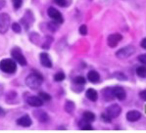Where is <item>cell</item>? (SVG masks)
I'll return each mask as SVG.
<instances>
[{
    "label": "cell",
    "instance_id": "obj_1",
    "mask_svg": "<svg viewBox=\"0 0 146 133\" xmlns=\"http://www.w3.org/2000/svg\"><path fill=\"white\" fill-rule=\"evenodd\" d=\"M43 82V77L40 73H31L26 78V84L31 89H37L40 87V85Z\"/></svg>",
    "mask_w": 146,
    "mask_h": 133
},
{
    "label": "cell",
    "instance_id": "obj_2",
    "mask_svg": "<svg viewBox=\"0 0 146 133\" xmlns=\"http://www.w3.org/2000/svg\"><path fill=\"white\" fill-rule=\"evenodd\" d=\"M0 69L6 73H14L17 71V65L12 59H3L0 61Z\"/></svg>",
    "mask_w": 146,
    "mask_h": 133
},
{
    "label": "cell",
    "instance_id": "obj_3",
    "mask_svg": "<svg viewBox=\"0 0 146 133\" xmlns=\"http://www.w3.org/2000/svg\"><path fill=\"white\" fill-rule=\"evenodd\" d=\"M134 52H135V48L132 45H129V46L123 47L120 50L117 51L116 56L119 59H127V58L131 57V55H133Z\"/></svg>",
    "mask_w": 146,
    "mask_h": 133
},
{
    "label": "cell",
    "instance_id": "obj_4",
    "mask_svg": "<svg viewBox=\"0 0 146 133\" xmlns=\"http://www.w3.org/2000/svg\"><path fill=\"white\" fill-rule=\"evenodd\" d=\"M11 24L10 16L6 13H1L0 14V33L4 34L9 30V26Z\"/></svg>",
    "mask_w": 146,
    "mask_h": 133
},
{
    "label": "cell",
    "instance_id": "obj_5",
    "mask_svg": "<svg viewBox=\"0 0 146 133\" xmlns=\"http://www.w3.org/2000/svg\"><path fill=\"white\" fill-rule=\"evenodd\" d=\"M11 55H12V58L14 59L15 62L19 63L21 66H26L27 65L26 58H25V56L23 55L19 47H14L11 51Z\"/></svg>",
    "mask_w": 146,
    "mask_h": 133
},
{
    "label": "cell",
    "instance_id": "obj_6",
    "mask_svg": "<svg viewBox=\"0 0 146 133\" xmlns=\"http://www.w3.org/2000/svg\"><path fill=\"white\" fill-rule=\"evenodd\" d=\"M47 13H48L49 17H50L55 22H57V24H62V22H64V18H63L62 14L57 10V9H55L54 7L48 8Z\"/></svg>",
    "mask_w": 146,
    "mask_h": 133
},
{
    "label": "cell",
    "instance_id": "obj_7",
    "mask_svg": "<svg viewBox=\"0 0 146 133\" xmlns=\"http://www.w3.org/2000/svg\"><path fill=\"white\" fill-rule=\"evenodd\" d=\"M121 112H122V109H121L120 106H119L118 104H113V105L109 106V107L107 108L106 114L111 118H116L121 114Z\"/></svg>",
    "mask_w": 146,
    "mask_h": 133
},
{
    "label": "cell",
    "instance_id": "obj_8",
    "mask_svg": "<svg viewBox=\"0 0 146 133\" xmlns=\"http://www.w3.org/2000/svg\"><path fill=\"white\" fill-rule=\"evenodd\" d=\"M123 39V35L120 33H113V34H110L107 38V43L109 45V47L114 48L117 45L119 44V42Z\"/></svg>",
    "mask_w": 146,
    "mask_h": 133
},
{
    "label": "cell",
    "instance_id": "obj_9",
    "mask_svg": "<svg viewBox=\"0 0 146 133\" xmlns=\"http://www.w3.org/2000/svg\"><path fill=\"white\" fill-rule=\"evenodd\" d=\"M27 103L31 107L38 108L43 105V100H41L38 96H30L29 98H27Z\"/></svg>",
    "mask_w": 146,
    "mask_h": 133
},
{
    "label": "cell",
    "instance_id": "obj_10",
    "mask_svg": "<svg viewBox=\"0 0 146 133\" xmlns=\"http://www.w3.org/2000/svg\"><path fill=\"white\" fill-rule=\"evenodd\" d=\"M39 59H40V63H41V65L43 67H52V62H51V59L50 57H49V55L45 52H42V53H40L39 55Z\"/></svg>",
    "mask_w": 146,
    "mask_h": 133
},
{
    "label": "cell",
    "instance_id": "obj_11",
    "mask_svg": "<svg viewBox=\"0 0 146 133\" xmlns=\"http://www.w3.org/2000/svg\"><path fill=\"white\" fill-rule=\"evenodd\" d=\"M113 93H114V96L116 97L118 100L120 101H123L127 97V94H125V91L123 90V87H120V86H117V87H114L113 88Z\"/></svg>",
    "mask_w": 146,
    "mask_h": 133
},
{
    "label": "cell",
    "instance_id": "obj_12",
    "mask_svg": "<svg viewBox=\"0 0 146 133\" xmlns=\"http://www.w3.org/2000/svg\"><path fill=\"white\" fill-rule=\"evenodd\" d=\"M125 118H127V119L129 121H131V122H134V121L138 120V119L141 118V114H140V112L132 110V111H129L127 112Z\"/></svg>",
    "mask_w": 146,
    "mask_h": 133
},
{
    "label": "cell",
    "instance_id": "obj_13",
    "mask_svg": "<svg viewBox=\"0 0 146 133\" xmlns=\"http://www.w3.org/2000/svg\"><path fill=\"white\" fill-rule=\"evenodd\" d=\"M33 116H35L40 122H48L49 120V116L44 111L38 110V111H35L33 112Z\"/></svg>",
    "mask_w": 146,
    "mask_h": 133
},
{
    "label": "cell",
    "instance_id": "obj_14",
    "mask_svg": "<svg viewBox=\"0 0 146 133\" xmlns=\"http://www.w3.org/2000/svg\"><path fill=\"white\" fill-rule=\"evenodd\" d=\"M17 123L19 125L23 126V127H29V126H31L33 124V121H31V119L29 116H24L18 119Z\"/></svg>",
    "mask_w": 146,
    "mask_h": 133
},
{
    "label": "cell",
    "instance_id": "obj_15",
    "mask_svg": "<svg viewBox=\"0 0 146 133\" xmlns=\"http://www.w3.org/2000/svg\"><path fill=\"white\" fill-rule=\"evenodd\" d=\"M85 95H86V97H87V99H88V100L92 101V102H95V101H97V99H98L97 91H96L95 89H93V88L87 89Z\"/></svg>",
    "mask_w": 146,
    "mask_h": 133
},
{
    "label": "cell",
    "instance_id": "obj_16",
    "mask_svg": "<svg viewBox=\"0 0 146 133\" xmlns=\"http://www.w3.org/2000/svg\"><path fill=\"white\" fill-rule=\"evenodd\" d=\"M87 78H88V80L90 82L97 83L100 80V75L96 71H90L87 73Z\"/></svg>",
    "mask_w": 146,
    "mask_h": 133
},
{
    "label": "cell",
    "instance_id": "obj_17",
    "mask_svg": "<svg viewBox=\"0 0 146 133\" xmlns=\"http://www.w3.org/2000/svg\"><path fill=\"white\" fill-rule=\"evenodd\" d=\"M103 98L105 99L106 101H111L114 99V93H113V88H106L103 90L102 92Z\"/></svg>",
    "mask_w": 146,
    "mask_h": 133
},
{
    "label": "cell",
    "instance_id": "obj_18",
    "mask_svg": "<svg viewBox=\"0 0 146 133\" xmlns=\"http://www.w3.org/2000/svg\"><path fill=\"white\" fill-rule=\"evenodd\" d=\"M82 116H84V120L88 121V122H91V121H93L94 119H95V114H94L92 112H88V111L84 112Z\"/></svg>",
    "mask_w": 146,
    "mask_h": 133
},
{
    "label": "cell",
    "instance_id": "obj_19",
    "mask_svg": "<svg viewBox=\"0 0 146 133\" xmlns=\"http://www.w3.org/2000/svg\"><path fill=\"white\" fill-rule=\"evenodd\" d=\"M75 110V103L72 102V101H67L65 104V111L69 114H72Z\"/></svg>",
    "mask_w": 146,
    "mask_h": 133
},
{
    "label": "cell",
    "instance_id": "obj_20",
    "mask_svg": "<svg viewBox=\"0 0 146 133\" xmlns=\"http://www.w3.org/2000/svg\"><path fill=\"white\" fill-rule=\"evenodd\" d=\"M136 73H137L138 76L142 78H145L146 77V67L142 66V67H138L136 69Z\"/></svg>",
    "mask_w": 146,
    "mask_h": 133
},
{
    "label": "cell",
    "instance_id": "obj_21",
    "mask_svg": "<svg viewBox=\"0 0 146 133\" xmlns=\"http://www.w3.org/2000/svg\"><path fill=\"white\" fill-rule=\"evenodd\" d=\"M74 82L78 85H84V84H85L86 81H85V78L84 76H78V77H76L75 79H74Z\"/></svg>",
    "mask_w": 146,
    "mask_h": 133
},
{
    "label": "cell",
    "instance_id": "obj_22",
    "mask_svg": "<svg viewBox=\"0 0 146 133\" xmlns=\"http://www.w3.org/2000/svg\"><path fill=\"white\" fill-rule=\"evenodd\" d=\"M65 79V74L64 73H57L54 75V80L57 82H60L62 81V80Z\"/></svg>",
    "mask_w": 146,
    "mask_h": 133
},
{
    "label": "cell",
    "instance_id": "obj_23",
    "mask_svg": "<svg viewBox=\"0 0 146 133\" xmlns=\"http://www.w3.org/2000/svg\"><path fill=\"white\" fill-rule=\"evenodd\" d=\"M38 97L43 101H50L51 100V96L49 95V94L45 93V92H40L38 94Z\"/></svg>",
    "mask_w": 146,
    "mask_h": 133
},
{
    "label": "cell",
    "instance_id": "obj_24",
    "mask_svg": "<svg viewBox=\"0 0 146 133\" xmlns=\"http://www.w3.org/2000/svg\"><path fill=\"white\" fill-rule=\"evenodd\" d=\"M12 30L16 33H20L22 31V28L18 22H14V24H12Z\"/></svg>",
    "mask_w": 146,
    "mask_h": 133
},
{
    "label": "cell",
    "instance_id": "obj_25",
    "mask_svg": "<svg viewBox=\"0 0 146 133\" xmlns=\"http://www.w3.org/2000/svg\"><path fill=\"white\" fill-rule=\"evenodd\" d=\"M80 128H82V130H92L93 127L91 126L90 124H89L88 121L85 120V123H84V124H82L80 123Z\"/></svg>",
    "mask_w": 146,
    "mask_h": 133
},
{
    "label": "cell",
    "instance_id": "obj_26",
    "mask_svg": "<svg viewBox=\"0 0 146 133\" xmlns=\"http://www.w3.org/2000/svg\"><path fill=\"white\" fill-rule=\"evenodd\" d=\"M54 2H55L57 5H59L60 7H66V6L68 5L67 0H54Z\"/></svg>",
    "mask_w": 146,
    "mask_h": 133
},
{
    "label": "cell",
    "instance_id": "obj_27",
    "mask_svg": "<svg viewBox=\"0 0 146 133\" xmlns=\"http://www.w3.org/2000/svg\"><path fill=\"white\" fill-rule=\"evenodd\" d=\"M48 26H49V30L51 31H56L58 30V24L57 22H55L53 21V22H50V24H48Z\"/></svg>",
    "mask_w": 146,
    "mask_h": 133
},
{
    "label": "cell",
    "instance_id": "obj_28",
    "mask_svg": "<svg viewBox=\"0 0 146 133\" xmlns=\"http://www.w3.org/2000/svg\"><path fill=\"white\" fill-rule=\"evenodd\" d=\"M12 2H13V6H14V8L19 9L22 6L23 0H12Z\"/></svg>",
    "mask_w": 146,
    "mask_h": 133
},
{
    "label": "cell",
    "instance_id": "obj_29",
    "mask_svg": "<svg viewBox=\"0 0 146 133\" xmlns=\"http://www.w3.org/2000/svg\"><path fill=\"white\" fill-rule=\"evenodd\" d=\"M78 31H80V33L82 35H86L87 34V26H85V24H82V26H80Z\"/></svg>",
    "mask_w": 146,
    "mask_h": 133
},
{
    "label": "cell",
    "instance_id": "obj_30",
    "mask_svg": "<svg viewBox=\"0 0 146 133\" xmlns=\"http://www.w3.org/2000/svg\"><path fill=\"white\" fill-rule=\"evenodd\" d=\"M101 118H102L103 120H104L105 122H107V123H110V122H111V120H112V118H110L107 114H101Z\"/></svg>",
    "mask_w": 146,
    "mask_h": 133
},
{
    "label": "cell",
    "instance_id": "obj_31",
    "mask_svg": "<svg viewBox=\"0 0 146 133\" xmlns=\"http://www.w3.org/2000/svg\"><path fill=\"white\" fill-rule=\"evenodd\" d=\"M138 61L143 65H146V54H141L138 56Z\"/></svg>",
    "mask_w": 146,
    "mask_h": 133
},
{
    "label": "cell",
    "instance_id": "obj_32",
    "mask_svg": "<svg viewBox=\"0 0 146 133\" xmlns=\"http://www.w3.org/2000/svg\"><path fill=\"white\" fill-rule=\"evenodd\" d=\"M139 96H140V98L142 99V100L146 101V89L145 90H142V91L139 93Z\"/></svg>",
    "mask_w": 146,
    "mask_h": 133
},
{
    "label": "cell",
    "instance_id": "obj_33",
    "mask_svg": "<svg viewBox=\"0 0 146 133\" xmlns=\"http://www.w3.org/2000/svg\"><path fill=\"white\" fill-rule=\"evenodd\" d=\"M140 45H141V47H142V48L146 49V37H145V38H143V39L141 40Z\"/></svg>",
    "mask_w": 146,
    "mask_h": 133
},
{
    "label": "cell",
    "instance_id": "obj_34",
    "mask_svg": "<svg viewBox=\"0 0 146 133\" xmlns=\"http://www.w3.org/2000/svg\"><path fill=\"white\" fill-rule=\"evenodd\" d=\"M5 4H6L5 0H0V10H1L2 8L5 7Z\"/></svg>",
    "mask_w": 146,
    "mask_h": 133
},
{
    "label": "cell",
    "instance_id": "obj_35",
    "mask_svg": "<svg viewBox=\"0 0 146 133\" xmlns=\"http://www.w3.org/2000/svg\"><path fill=\"white\" fill-rule=\"evenodd\" d=\"M5 114H6V112L4 111L1 107H0V116H5Z\"/></svg>",
    "mask_w": 146,
    "mask_h": 133
},
{
    "label": "cell",
    "instance_id": "obj_36",
    "mask_svg": "<svg viewBox=\"0 0 146 133\" xmlns=\"http://www.w3.org/2000/svg\"><path fill=\"white\" fill-rule=\"evenodd\" d=\"M121 74V75H119V73H116V77H118V78H123V79H125V76H123V73H120Z\"/></svg>",
    "mask_w": 146,
    "mask_h": 133
}]
</instances>
